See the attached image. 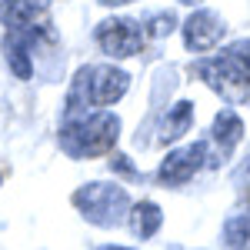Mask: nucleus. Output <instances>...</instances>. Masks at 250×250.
Listing matches in <instances>:
<instances>
[{
  "label": "nucleus",
  "instance_id": "nucleus-6",
  "mask_svg": "<svg viewBox=\"0 0 250 250\" xmlns=\"http://www.w3.org/2000/svg\"><path fill=\"white\" fill-rule=\"evenodd\" d=\"M220 37H224V20L217 14H193L184 23V40L190 50H210Z\"/></svg>",
  "mask_w": 250,
  "mask_h": 250
},
{
  "label": "nucleus",
  "instance_id": "nucleus-13",
  "mask_svg": "<svg viewBox=\"0 0 250 250\" xmlns=\"http://www.w3.org/2000/svg\"><path fill=\"white\" fill-rule=\"evenodd\" d=\"M100 250H130V247H100Z\"/></svg>",
  "mask_w": 250,
  "mask_h": 250
},
{
  "label": "nucleus",
  "instance_id": "nucleus-2",
  "mask_svg": "<svg viewBox=\"0 0 250 250\" xmlns=\"http://www.w3.org/2000/svg\"><path fill=\"white\" fill-rule=\"evenodd\" d=\"M114 140H117V117H110V114L90 117V120L74 124V127H67V130L60 134V144L74 157L104 154V150H110Z\"/></svg>",
  "mask_w": 250,
  "mask_h": 250
},
{
  "label": "nucleus",
  "instance_id": "nucleus-9",
  "mask_svg": "<svg viewBox=\"0 0 250 250\" xmlns=\"http://www.w3.org/2000/svg\"><path fill=\"white\" fill-rule=\"evenodd\" d=\"M244 137V120L233 114V110H220L217 120H213V140L220 144V150H230L240 144Z\"/></svg>",
  "mask_w": 250,
  "mask_h": 250
},
{
  "label": "nucleus",
  "instance_id": "nucleus-7",
  "mask_svg": "<svg viewBox=\"0 0 250 250\" xmlns=\"http://www.w3.org/2000/svg\"><path fill=\"white\" fill-rule=\"evenodd\" d=\"M160 224H164V213L157 207L154 200H144V204H134L130 207V230L140 237V240H147V237H154L160 230Z\"/></svg>",
  "mask_w": 250,
  "mask_h": 250
},
{
  "label": "nucleus",
  "instance_id": "nucleus-12",
  "mask_svg": "<svg viewBox=\"0 0 250 250\" xmlns=\"http://www.w3.org/2000/svg\"><path fill=\"white\" fill-rule=\"evenodd\" d=\"M104 7H120V3H130V0H100Z\"/></svg>",
  "mask_w": 250,
  "mask_h": 250
},
{
  "label": "nucleus",
  "instance_id": "nucleus-10",
  "mask_svg": "<svg viewBox=\"0 0 250 250\" xmlns=\"http://www.w3.org/2000/svg\"><path fill=\"white\" fill-rule=\"evenodd\" d=\"M193 120V104H187V100H180L173 110H167V117H164V127H160V140L164 144H170V140H177V137L187 134V127H190Z\"/></svg>",
  "mask_w": 250,
  "mask_h": 250
},
{
  "label": "nucleus",
  "instance_id": "nucleus-4",
  "mask_svg": "<svg viewBox=\"0 0 250 250\" xmlns=\"http://www.w3.org/2000/svg\"><path fill=\"white\" fill-rule=\"evenodd\" d=\"M97 43L114 57H134L144 47V23H137L134 17H110L97 27Z\"/></svg>",
  "mask_w": 250,
  "mask_h": 250
},
{
  "label": "nucleus",
  "instance_id": "nucleus-5",
  "mask_svg": "<svg viewBox=\"0 0 250 250\" xmlns=\"http://www.w3.org/2000/svg\"><path fill=\"white\" fill-rule=\"evenodd\" d=\"M204 164H207V140H197V144L184 147V150H173V154H167V160L160 164V184H164V187H167V184L177 187V184L190 180Z\"/></svg>",
  "mask_w": 250,
  "mask_h": 250
},
{
  "label": "nucleus",
  "instance_id": "nucleus-14",
  "mask_svg": "<svg viewBox=\"0 0 250 250\" xmlns=\"http://www.w3.org/2000/svg\"><path fill=\"white\" fill-rule=\"evenodd\" d=\"M184 3H200V0H184Z\"/></svg>",
  "mask_w": 250,
  "mask_h": 250
},
{
  "label": "nucleus",
  "instance_id": "nucleus-3",
  "mask_svg": "<svg viewBox=\"0 0 250 250\" xmlns=\"http://www.w3.org/2000/svg\"><path fill=\"white\" fill-rule=\"evenodd\" d=\"M197 74L207 80L224 100L240 104V100H247V97H250V77L233 63L230 57H227V54H224L220 60H207V63H200Z\"/></svg>",
  "mask_w": 250,
  "mask_h": 250
},
{
  "label": "nucleus",
  "instance_id": "nucleus-8",
  "mask_svg": "<svg viewBox=\"0 0 250 250\" xmlns=\"http://www.w3.org/2000/svg\"><path fill=\"white\" fill-rule=\"evenodd\" d=\"M43 7H47V0H3L0 3V20L10 23V27H23L37 14H43Z\"/></svg>",
  "mask_w": 250,
  "mask_h": 250
},
{
  "label": "nucleus",
  "instance_id": "nucleus-1",
  "mask_svg": "<svg viewBox=\"0 0 250 250\" xmlns=\"http://www.w3.org/2000/svg\"><path fill=\"white\" fill-rule=\"evenodd\" d=\"M74 204L80 207V213L90 224H100V227L120 224L127 217V210H130L127 193H124V187H117V184H90V187H80L74 193Z\"/></svg>",
  "mask_w": 250,
  "mask_h": 250
},
{
  "label": "nucleus",
  "instance_id": "nucleus-11",
  "mask_svg": "<svg viewBox=\"0 0 250 250\" xmlns=\"http://www.w3.org/2000/svg\"><path fill=\"white\" fill-rule=\"evenodd\" d=\"M224 244L227 250H250V210L237 213L224 227Z\"/></svg>",
  "mask_w": 250,
  "mask_h": 250
}]
</instances>
